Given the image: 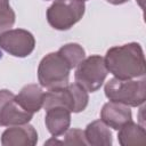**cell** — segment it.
Instances as JSON below:
<instances>
[{
  "label": "cell",
  "instance_id": "cell-9",
  "mask_svg": "<svg viewBox=\"0 0 146 146\" xmlns=\"http://www.w3.org/2000/svg\"><path fill=\"white\" fill-rule=\"evenodd\" d=\"M38 143V132L29 123L8 127L1 135L3 146H34Z\"/></svg>",
  "mask_w": 146,
  "mask_h": 146
},
{
  "label": "cell",
  "instance_id": "cell-16",
  "mask_svg": "<svg viewBox=\"0 0 146 146\" xmlns=\"http://www.w3.org/2000/svg\"><path fill=\"white\" fill-rule=\"evenodd\" d=\"M62 136L63 139L58 140L56 139V137H52L51 139H49L48 141H46L47 145L50 144H58V145H88L86 137H84V131H82L81 129H67Z\"/></svg>",
  "mask_w": 146,
  "mask_h": 146
},
{
  "label": "cell",
  "instance_id": "cell-8",
  "mask_svg": "<svg viewBox=\"0 0 146 146\" xmlns=\"http://www.w3.org/2000/svg\"><path fill=\"white\" fill-rule=\"evenodd\" d=\"M32 113L23 110L15 99V95L7 89L0 90V127H11L29 123Z\"/></svg>",
  "mask_w": 146,
  "mask_h": 146
},
{
  "label": "cell",
  "instance_id": "cell-17",
  "mask_svg": "<svg viewBox=\"0 0 146 146\" xmlns=\"http://www.w3.org/2000/svg\"><path fill=\"white\" fill-rule=\"evenodd\" d=\"M16 21V15L9 5V0H0V34L10 30Z\"/></svg>",
  "mask_w": 146,
  "mask_h": 146
},
{
  "label": "cell",
  "instance_id": "cell-11",
  "mask_svg": "<svg viewBox=\"0 0 146 146\" xmlns=\"http://www.w3.org/2000/svg\"><path fill=\"white\" fill-rule=\"evenodd\" d=\"M43 97L44 91L41 86L32 83L24 86L18 95H15V99L18 105L29 113H36L43 106Z\"/></svg>",
  "mask_w": 146,
  "mask_h": 146
},
{
  "label": "cell",
  "instance_id": "cell-20",
  "mask_svg": "<svg viewBox=\"0 0 146 146\" xmlns=\"http://www.w3.org/2000/svg\"><path fill=\"white\" fill-rule=\"evenodd\" d=\"M83 1H86V0H83Z\"/></svg>",
  "mask_w": 146,
  "mask_h": 146
},
{
  "label": "cell",
  "instance_id": "cell-2",
  "mask_svg": "<svg viewBox=\"0 0 146 146\" xmlns=\"http://www.w3.org/2000/svg\"><path fill=\"white\" fill-rule=\"evenodd\" d=\"M104 91L111 102L120 103L129 107H138L144 105L146 100V83L144 78L141 80L112 78L106 82Z\"/></svg>",
  "mask_w": 146,
  "mask_h": 146
},
{
  "label": "cell",
  "instance_id": "cell-12",
  "mask_svg": "<svg viewBox=\"0 0 146 146\" xmlns=\"http://www.w3.org/2000/svg\"><path fill=\"white\" fill-rule=\"evenodd\" d=\"M44 123L52 137L62 136L71 124V112L62 106H55L46 110Z\"/></svg>",
  "mask_w": 146,
  "mask_h": 146
},
{
  "label": "cell",
  "instance_id": "cell-13",
  "mask_svg": "<svg viewBox=\"0 0 146 146\" xmlns=\"http://www.w3.org/2000/svg\"><path fill=\"white\" fill-rule=\"evenodd\" d=\"M84 137L87 144L91 146H111L113 143L112 132L102 120L89 123L84 130Z\"/></svg>",
  "mask_w": 146,
  "mask_h": 146
},
{
  "label": "cell",
  "instance_id": "cell-3",
  "mask_svg": "<svg viewBox=\"0 0 146 146\" xmlns=\"http://www.w3.org/2000/svg\"><path fill=\"white\" fill-rule=\"evenodd\" d=\"M71 67L58 51L46 55L38 66V81L41 87L54 90L68 84Z\"/></svg>",
  "mask_w": 146,
  "mask_h": 146
},
{
  "label": "cell",
  "instance_id": "cell-19",
  "mask_svg": "<svg viewBox=\"0 0 146 146\" xmlns=\"http://www.w3.org/2000/svg\"><path fill=\"white\" fill-rule=\"evenodd\" d=\"M46 1H48V0H46Z\"/></svg>",
  "mask_w": 146,
  "mask_h": 146
},
{
  "label": "cell",
  "instance_id": "cell-4",
  "mask_svg": "<svg viewBox=\"0 0 146 146\" xmlns=\"http://www.w3.org/2000/svg\"><path fill=\"white\" fill-rule=\"evenodd\" d=\"M88 102V91L75 82L67 84L66 87L44 92L42 107L48 110L50 107L62 106L67 108L71 113H80L86 110Z\"/></svg>",
  "mask_w": 146,
  "mask_h": 146
},
{
  "label": "cell",
  "instance_id": "cell-14",
  "mask_svg": "<svg viewBox=\"0 0 146 146\" xmlns=\"http://www.w3.org/2000/svg\"><path fill=\"white\" fill-rule=\"evenodd\" d=\"M117 140L121 146H138L146 144V131L143 125L132 120L119 129Z\"/></svg>",
  "mask_w": 146,
  "mask_h": 146
},
{
  "label": "cell",
  "instance_id": "cell-15",
  "mask_svg": "<svg viewBox=\"0 0 146 146\" xmlns=\"http://www.w3.org/2000/svg\"><path fill=\"white\" fill-rule=\"evenodd\" d=\"M59 55L67 62L71 68L76 67L86 58V51L79 43H66L58 49Z\"/></svg>",
  "mask_w": 146,
  "mask_h": 146
},
{
  "label": "cell",
  "instance_id": "cell-5",
  "mask_svg": "<svg viewBox=\"0 0 146 146\" xmlns=\"http://www.w3.org/2000/svg\"><path fill=\"white\" fill-rule=\"evenodd\" d=\"M83 0H55L47 9V21L51 27L66 31L73 27L84 15Z\"/></svg>",
  "mask_w": 146,
  "mask_h": 146
},
{
  "label": "cell",
  "instance_id": "cell-10",
  "mask_svg": "<svg viewBox=\"0 0 146 146\" xmlns=\"http://www.w3.org/2000/svg\"><path fill=\"white\" fill-rule=\"evenodd\" d=\"M100 120L107 127L119 130L122 125L132 120V113L129 106L110 100L104 104L100 111Z\"/></svg>",
  "mask_w": 146,
  "mask_h": 146
},
{
  "label": "cell",
  "instance_id": "cell-1",
  "mask_svg": "<svg viewBox=\"0 0 146 146\" xmlns=\"http://www.w3.org/2000/svg\"><path fill=\"white\" fill-rule=\"evenodd\" d=\"M104 60L107 71L116 79L129 80L145 76V56L141 46L137 42L110 48Z\"/></svg>",
  "mask_w": 146,
  "mask_h": 146
},
{
  "label": "cell",
  "instance_id": "cell-7",
  "mask_svg": "<svg viewBox=\"0 0 146 146\" xmlns=\"http://www.w3.org/2000/svg\"><path fill=\"white\" fill-rule=\"evenodd\" d=\"M0 48L14 57L24 58L35 48V39L24 29H10L0 34Z\"/></svg>",
  "mask_w": 146,
  "mask_h": 146
},
{
  "label": "cell",
  "instance_id": "cell-18",
  "mask_svg": "<svg viewBox=\"0 0 146 146\" xmlns=\"http://www.w3.org/2000/svg\"><path fill=\"white\" fill-rule=\"evenodd\" d=\"M108 3H112V5H122L129 0H106Z\"/></svg>",
  "mask_w": 146,
  "mask_h": 146
},
{
  "label": "cell",
  "instance_id": "cell-6",
  "mask_svg": "<svg viewBox=\"0 0 146 146\" xmlns=\"http://www.w3.org/2000/svg\"><path fill=\"white\" fill-rule=\"evenodd\" d=\"M108 71L105 65L104 57L99 55H91L80 62L76 66L74 79L75 82L88 92H95L103 86Z\"/></svg>",
  "mask_w": 146,
  "mask_h": 146
}]
</instances>
